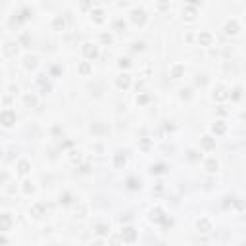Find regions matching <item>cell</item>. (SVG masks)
<instances>
[{
    "mask_svg": "<svg viewBox=\"0 0 246 246\" xmlns=\"http://www.w3.org/2000/svg\"><path fill=\"white\" fill-rule=\"evenodd\" d=\"M2 123H4L6 127H10L12 123H16V114H14L12 110H8V108H6V110L2 111Z\"/></svg>",
    "mask_w": 246,
    "mask_h": 246,
    "instance_id": "cell-1",
    "label": "cell"
},
{
    "mask_svg": "<svg viewBox=\"0 0 246 246\" xmlns=\"http://www.w3.org/2000/svg\"><path fill=\"white\" fill-rule=\"evenodd\" d=\"M121 239L125 240V242H133V240L137 239V233H135V229H133V227L123 229V233H121Z\"/></svg>",
    "mask_w": 246,
    "mask_h": 246,
    "instance_id": "cell-2",
    "label": "cell"
},
{
    "mask_svg": "<svg viewBox=\"0 0 246 246\" xmlns=\"http://www.w3.org/2000/svg\"><path fill=\"white\" fill-rule=\"evenodd\" d=\"M83 54L87 56V58H94V56L98 54V48L94 46V44H91V42H87L85 46H83Z\"/></svg>",
    "mask_w": 246,
    "mask_h": 246,
    "instance_id": "cell-3",
    "label": "cell"
},
{
    "mask_svg": "<svg viewBox=\"0 0 246 246\" xmlns=\"http://www.w3.org/2000/svg\"><path fill=\"white\" fill-rule=\"evenodd\" d=\"M198 229L202 231V233H210V231H211V221L206 219V217L200 219V221H198Z\"/></svg>",
    "mask_w": 246,
    "mask_h": 246,
    "instance_id": "cell-4",
    "label": "cell"
},
{
    "mask_svg": "<svg viewBox=\"0 0 246 246\" xmlns=\"http://www.w3.org/2000/svg\"><path fill=\"white\" fill-rule=\"evenodd\" d=\"M183 71H185V68L181 64H175V65H171V77L173 79H179V77L183 75Z\"/></svg>",
    "mask_w": 246,
    "mask_h": 246,
    "instance_id": "cell-5",
    "label": "cell"
},
{
    "mask_svg": "<svg viewBox=\"0 0 246 246\" xmlns=\"http://www.w3.org/2000/svg\"><path fill=\"white\" fill-rule=\"evenodd\" d=\"M183 14H185L188 19H192V17L196 16V8H194V4H187L185 10H183Z\"/></svg>",
    "mask_w": 246,
    "mask_h": 246,
    "instance_id": "cell-6",
    "label": "cell"
},
{
    "mask_svg": "<svg viewBox=\"0 0 246 246\" xmlns=\"http://www.w3.org/2000/svg\"><path fill=\"white\" fill-rule=\"evenodd\" d=\"M29 167H31V165H29L27 160H19V162H17V171H19L21 175H25V173L29 171Z\"/></svg>",
    "mask_w": 246,
    "mask_h": 246,
    "instance_id": "cell-7",
    "label": "cell"
},
{
    "mask_svg": "<svg viewBox=\"0 0 246 246\" xmlns=\"http://www.w3.org/2000/svg\"><path fill=\"white\" fill-rule=\"evenodd\" d=\"M16 54V42H6L4 44V56H14Z\"/></svg>",
    "mask_w": 246,
    "mask_h": 246,
    "instance_id": "cell-8",
    "label": "cell"
},
{
    "mask_svg": "<svg viewBox=\"0 0 246 246\" xmlns=\"http://www.w3.org/2000/svg\"><path fill=\"white\" fill-rule=\"evenodd\" d=\"M225 31L227 33H237L239 31V23L234 19H231V21H227V25H225Z\"/></svg>",
    "mask_w": 246,
    "mask_h": 246,
    "instance_id": "cell-9",
    "label": "cell"
},
{
    "mask_svg": "<svg viewBox=\"0 0 246 246\" xmlns=\"http://www.w3.org/2000/svg\"><path fill=\"white\" fill-rule=\"evenodd\" d=\"M133 21L142 23V21H144V10H133Z\"/></svg>",
    "mask_w": 246,
    "mask_h": 246,
    "instance_id": "cell-10",
    "label": "cell"
},
{
    "mask_svg": "<svg viewBox=\"0 0 246 246\" xmlns=\"http://www.w3.org/2000/svg\"><path fill=\"white\" fill-rule=\"evenodd\" d=\"M129 83H131V79H129V75H119L117 77V87H129Z\"/></svg>",
    "mask_w": 246,
    "mask_h": 246,
    "instance_id": "cell-11",
    "label": "cell"
},
{
    "mask_svg": "<svg viewBox=\"0 0 246 246\" xmlns=\"http://www.w3.org/2000/svg\"><path fill=\"white\" fill-rule=\"evenodd\" d=\"M202 146H204L206 150H211V148L215 146V142H214V139H211V137H204V139H202Z\"/></svg>",
    "mask_w": 246,
    "mask_h": 246,
    "instance_id": "cell-12",
    "label": "cell"
},
{
    "mask_svg": "<svg viewBox=\"0 0 246 246\" xmlns=\"http://www.w3.org/2000/svg\"><path fill=\"white\" fill-rule=\"evenodd\" d=\"M229 94H227V91H225V88H223V87H219L217 88V91L214 92V98H217V100H225Z\"/></svg>",
    "mask_w": 246,
    "mask_h": 246,
    "instance_id": "cell-13",
    "label": "cell"
},
{
    "mask_svg": "<svg viewBox=\"0 0 246 246\" xmlns=\"http://www.w3.org/2000/svg\"><path fill=\"white\" fill-rule=\"evenodd\" d=\"M198 42L210 44V42H211V35H210V33H200V35H198Z\"/></svg>",
    "mask_w": 246,
    "mask_h": 246,
    "instance_id": "cell-14",
    "label": "cell"
},
{
    "mask_svg": "<svg viewBox=\"0 0 246 246\" xmlns=\"http://www.w3.org/2000/svg\"><path fill=\"white\" fill-rule=\"evenodd\" d=\"M206 169H208V171H215V169H217V162H215V158L206 160Z\"/></svg>",
    "mask_w": 246,
    "mask_h": 246,
    "instance_id": "cell-15",
    "label": "cell"
},
{
    "mask_svg": "<svg viewBox=\"0 0 246 246\" xmlns=\"http://www.w3.org/2000/svg\"><path fill=\"white\" fill-rule=\"evenodd\" d=\"M10 223H12V217H10V214H2V229H4V231L10 229Z\"/></svg>",
    "mask_w": 246,
    "mask_h": 246,
    "instance_id": "cell-16",
    "label": "cell"
},
{
    "mask_svg": "<svg viewBox=\"0 0 246 246\" xmlns=\"http://www.w3.org/2000/svg\"><path fill=\"white\" fill-rule=\"evenodd\" d=\"M54 27H56V29H64V27H65V21H64L62 16H58V17L54 19Z\"/></svg>",
    "mask_w": 246,
    "mask_h": 246,
    "instance_id": "cell-17",
    "label": "cell"
},
{
    "mask_svg": "<svg viewBox=\"0 0 246 246\" xmlns=\"http://www.w3.org/2000/svg\"><path fill=\"white\" fill-rule=\"evenodd\" d=\"M35 65H37V58H33V56H31V58H25V68L27 69L35 68Z\"/></svg>",
    "mask_w": 246,
    "mask_h": 246,
    "instance_id": "cell-18",
    "label": "cell"
},
{
    "mask_svg": "<svg viewBox=\"0 0 246 246\" xmlns=\"http://www.w3.org/2000/svg\"><path fill=\"white\" fill-rule=\"evenodd\" d=\"M225 129H227V127H225V123H223V121H217L215 125H214V131H215V133H225Z\"/></svg>",
    "mask_w": 246,
    "mask_h": 246,
    "instance_id": "cell-19",
    "label": "cell"
},
{
    "mask_svg": "<svg viewBox=\"0 0 246 246\" xmlns=\"http://www.w3.org/2000/svg\"><path fill=\"white\" fill-rule=\"evenodd\" d=\"M92 16H94L96 21H102L104 19V12H102V10H92Z\"/></svg>",
    "mask_w": 246,
    "mask_h": 246,
    "instance_id": "cell-20",
    "label": "cell"
},
{
    "mask_svg": "<svg viewBox=\"0 0 246 246\" xmlns=\"http://www.w3.org/2000/svg\"><path fill=\"white\" fill-rule=\"evenodd\" d=\"M163 217V214H162V210H152V219H156V221H160Z\"/></svg>",
    "mask_w": 246,
    "mask_h": 246,
    "instance_id": "cell-21",
    "label": "cell"
},
{
    "mask_svg": "<svg viewBox=\"0 0 246 246\" xmlns=\"http://www.w3.org/2000/svg\"><path fill=\"white\" fill-rule=\"evenodd\" d=\"M96 231H98V234H108L110 227L108 225H96Z\"/></svg>",
    "mask_w": 246,
    "mask_h": 246,
    "instance_id": "cell-22",
    "label": "cell"
},
{
    "mask_svg": "<svg viewBox=\"0 0 246 246\" xmlns=\"http://www.w3.org/2000/svg\"><path fill=\"white\" fill-rule=\"evenodd\" d=\"M40 211H42V204H35V206L31 208V214H33V215H39Z\"/></svg>",
    "mask_w": 246,
    "mask_h": 246,
    "instance_id": "cell-23",
    "label": "cell"
},
{
    "mask_svg": "<svg viewBox=\"0 0 246 246\" xmlns=\"http://www.w3.org/2000/svg\"><path fill=\"white\" fill-rule=\"evenodd\" d=\"M35 102H37V100H35V96H33V94H27V96H25V104H27V106H33Z\"/></svg>",
    "mask_w": 246,
    "mask_h": 246,
    "instance_id": "cell-24",
    "label": "cell"
},
{
    "mask_svg": "<svg viewBox=\"0 0 246 246\" xmlns=\"http://www.w3.org/2000/svg\"><path fill=\"white\" fill-rule=\"evenodd\" d=\"M79 71H81V73H88V71H91V65H88L87 62L81 64V65H79Z\"/></svg>",
    "mask_w": 246,
    "mask_h": 246,
    "instance_id": "cell-25",
    "label": "cell"
},
{
    "mask_svg": "<svg viewBox=\"0 0 246 246\" xmlns=\"http://www.w3.org/2000/svg\"><path fill=\"white\" fill-rule=\"evenodd\" d=\"M123 163H125V156L116 154V165H123Z\"/></svg>",
    "mask_w": 246,
    "mask_h": 246,
    "instance_id": "cell-26",
    "label": "cell"
},
{
    "mask_svg": "<svg viewBox=\"0 0 246 246\" xmlns=\"http://www.w3.org/2000/svg\"><path fill=\"white\" fill-rule=\"evenodd\" d=\"M31 191H33L31 183H29V181H25V183H23V192H31Z\"/></svg>",
    "mask_w": 246,
    "mask_h": 246,
    "instance_id": "cell-27",
    "label": "cell"
},
{
    "mask_svg": "<svg viewBox=\"0 0 246 246\" xmlns=\"http://www.w3.org/2000/svg\"><path fill=\"white\" fill-rule=\"evenodd\" d=\"M148 100V96H140V98H137V102H146Z\"/></svg>",
    "mask_w": 246,
    "mask_h": 246,
    "instance_id": "cell-28",
    "label": "cell"
},
{
    "mask_svg": "<svg viewBox=\"0 0 246 246\" xmlns=\"http://www.w3.org/2000/svg\"><path fill=\"white\" fill-rule=\"evenodd\" d=\"M91 246H102V240H94V242H92Z\"/></svg>",
    "mask_w": 246,
    "mask_h": 246,
    "instance_id": "cell-29",
    "label": "cell"
}]
</instances>
